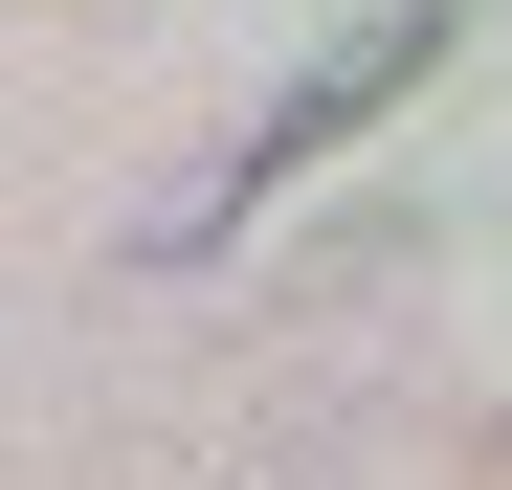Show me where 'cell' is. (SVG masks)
Segmentation results:
<instances>
[{"label": "cell", "mask_w": 512, "mask_h": 490, "mask_svg": "<svg viewBox=\"0 0 512 490\" xmlns=\"http://www.w3.org/2000/svg\"><path fill=\"white\" fill-rule=\"evenodd\" d=\"M446 45H468V0H379V23H334V45L290 67V90H268V112H245V134L201 156V179H179V201L134 223V268H201V245H245L290 179H334V156H357L379 112H423V90H446Z\"/></svg>", "instance_id": "6da1fadb"}]
</instances>
